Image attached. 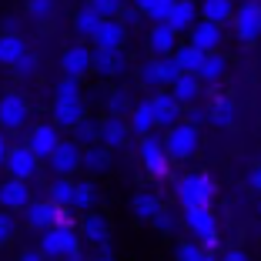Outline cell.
Segmentation results:
<instances>
[{
    "instance_id": "9a60e30c",
    "label": "cell",
    "mask_w": 261,
    "mask_h": 261,
    "mask_svg": "<svg viewBox=\"0 0 261 261\" xmlns=\"http://www.w3.org/2000/svg\"><path fill=\"white\" fill-rule=\"evenodd\" d=\"M31 201V188L23 177H7V181H0V207H7V211H23Z\"/></svg>"
},
{
    "instance_id": "681fc988",
    "label": "cell",
    "mask_w": 261,
    "mask_h": 261,
    "mask_svg": "<svg viewBox=\"0 0 261 261\" xmlns=\"http://www.w3.org/2000/svg\"><path fill=\"white\" fill-rule=\"evenodd\" d=\"M7 151H10V141H7V130H0V168L7 161Z\"/></svg>"
},
{
    "instance_id": "83f0119b",
    "label": "cell",
    "mask_w": 261,
    "mask_h": 261,
    "mask_svg": "<svg viewBox=\"0 0 261 261\" xmlns=\"http://www.w3.org/2000/svg\"><path fill=\"white\" fill-rule=\"evenodd\" d=\"M130 211H134L138 221H154V215L161 211V201H158L154 191H138L130 198Z\"/></svg>"
},
{
    "instance_id": "ee69618b",
    "label": "cell",
    "mask_w": 261,
    "mask_h": 261,
    "mask_svg": "<svg viewBox=\"0 0 261 261\" xmlns=\"http://www.w3.org/2000/svg\"><path fill=\"white\" fill-rule=\"evenodd\" d=\"M154 224H158V231H161V234H174V228H177V218L171 215V211H158V215H154Z\"/></svg>"
},
{
    "instance_id": "3957f363",
    "label": "cell",
    "mask_w": 261,
    "mask_h": 261,
    "mask_svg": "<svg viewBox=\"0 0 261 261\" xmlns=\"http://www.w3.org/2000/svg\"><path fill=\"white\" fill-rule=\"evenodd\" d=\"M185 224L201 248H207V251L218 248V218L211 211V204H188L185 207Z\"/></svg>"
},
{
    "instance_id": "ab89813d",
    "label": "cell",
    "mask_w": 261,
    "mask_h": 261,
    "mask_svg": "<svg viewBox=\"0 0 261 261\" xmlns=\"http://www.w3.org/2000/svg\"><path fill=\"white\" fill-rule=\"evenodd\" d=\"M54 0H27V14L34 20H47V17H54Z\"/></svg>"
},
{
    "instance_id": "b9f144b4",
    "label": "cell",
    "mask_w": 261,
    "mask_h": 261,
    "mask_svg": "<svg viewBox=\"0 0 261 261\" xmlns=\"http://www.w3.org/2000/svg\"><path fill=\"white\" fill-rule=\"evenodd\" d=\"M87 4H91L100 17H117L124 10V0H87Z\"/></svg>"
},
{
    "instance_id": "d590c367",
    "label": "cell",
    "mask_w": 261,
    "mask_h": 261,
    "mask_svg": "<svg viewBox=\"0 0 261 261\" xmlns=\"http://www.w3.org/2000/svg\"><path fill=\"white\" fill-rule=\"evenodd\" d=\"M211 121H215L218 127H231V124H234V104H231L228 97H218L215 104H211Z\"/></svg>"
},
{
    "instance_id": "7402d4cb",
    "label": "cell",
    "mask_w": 261,
    "mask_h": 261,
    "mask_svg": "<svg viewBox=\"0 0 261 261\" xmlns=\"http://www.w3.org/2000/svg\"><path fill=\"white\" fill-rule=\"evenodd\" d=\"M81 234H84L91 245H108V238H111V224H108V218L97 215V211H84Z\"/></svg>"
},
{
    "instance_id": "ba28073f",
    "label": "cell",
    "mask_w": 261,
    "mask_h": 261,
    "mask_svg": "<svg viewBox=\"0 0 261 261\" xmlns=\"http://www.w3.org/2000/svg\"><path fill=\"white\" fill-rule=\"evenodd\" d=\"M31 117V104L23 100V94L7 91L0 97V130H20Z\"/></svg>"
},
{
    "instance_id": "e575fe53",
    "label": "cell",
    "mask_w": 261,
    "mask_h": 261,
    "mask_svg": "<svg viewBox=\"0 0 261 261\" xmlns=\"http://www.w3.org/2000/svg\"><path fill=\"white\" fill-rule=\"evenodd\" d=\"M177 261H218V258H215V251L201 248L198 241H181L177 245Z\"/></svg>"
},
{
    "instance_id": "603a6c76",
    "label": "cell",
    "mask_w": 261,
    "mask_h": 261,
    "mask_svg": "<svg viewBox=\"0 0 261 261\" xmlns=\"http://www.w3.org/2000/svg\"><path fill=\"white\" fill-rule=\"evenodd\" d=\"M23 54H27V44H23L20 34H14V31L0 34V64H4V67H14Z\"/></svg>"
},
{
    "instance_id": "4dcf8cb0",
    "label": "cell",
    "mask_w": 261,
    "mask_h": 261,
    "mask_svg": "<svg viewBox=\"0 0 261 261\" xmlns=\"http://www.w3.org/2000/svg\"><path fill=\"white\" fill-rule=\"evenodd\" d=\"M100 20H104V17H100L91 4L77 7V14H74V31H77V37H94V31L100 27Z\"/></svg>"
},
{
    "instance_id": "c3c4849f",
    "label": "cell",
    "mask_w": 261,
    "mask_h": 261,
    "mask_svg": "<svg viewBox=\"0 0 261 261\" xmlns=\"http://www.w3.org/2000/svg\"><path fill=\"white\" fill-rule=\"evenodd\" d=\"M17 261H47V254L40 251V248H31V251H23Z\"/></svg>"
},
{
    "instance_id": "4fadbf2b",
    "label": "cell",
    "mask_w": 261,
    "mask_h": 261,
    "mask_svg": "<svg viewBox=\"0 0 261 261\" xmlns=\"http://www.w3.org/2000/svg\"><path fill=\"white\" fill-rule=\"evenodd\" d=\"M23 218H27V224L37 231H47L50 224H57V218H61V204L50 198H40V201H27V207H23Z\"/></svg>"
},
{
    "instance_id": "db71d44e",
    "label": "cell",
    "mask_w": 261,
    "mask_h": 261,
    "mask_svg": "<svg viewBox=\"0 0 261 261\" xmlns=\"http://www.w3.org/2000/svg\"><path fill=\"white\" fill-rule=\"evenodd\" d=\"M94 261H114V258H111V254H100V258H94Z\"/></svg>"
},
{
    "instance_id": "cb8c5ba5",
    "label": "cell",
    "mask_w": 261,
    "mask_h": 261,
    "mask_svg": "<svg viewBox=\"0 0 261 261\" xmlns=\"http://www.w3.org/2000/svg\"><path fill=\"white\" fill-rule=\"evenodd\" d=\"M201 87H204V84H201V77H198V74H181L174 84H171V94H174V97L188 108V104H198Z\"/></svg>"
},
{
    "instance_id": "8d00e7d4",
    "label": "cell",
    "mask_w": 261,
    "mask_h": 261,
    "mask_svg": "<svg viewBox=\"0 0 261 261\" xmlns=\"http://www.w3.org/2000/svg\"><path fill=\"white\" fill-rule=\"evenodd\" d=\"M97 138H100V124L87 121V117H84V121H81V124L74 127V141H77L81 147H87V144H97Z\"/></svg>"
},
{
    "instance_id": "52a82bcc",
    "label": "cell",
    "mask_w": 261,
    "mask_h": 261,
    "mask_svg": "<svg viewBox=\"0 0 261 261\" xmlns=\"http://www.w3.org/2000/svg\"><path fill=\"white\" fill-rule=\"evenodd\" d=\"M234 34H238L241 44H254L261 37V0H248L234 10Z\"/></svg>"
},
{
    "instance_id": "9c48e42d",
    "label": "cell",
    "mask_w": 261,
    "mask_h": 261,
    "mask_svg": "<svg viewBox=\"0 0 261 261\" xmlns=\"http://www.w3.org/2000/svg\"><path fill=\"white\" fill-rule=\"evenodd\" d=\"M147 104H151V111H154V124H158V127H171V124L181 121V108H185V104L171 91H164V87H158V91L147 97Z\"/></svg>"
},
{
    "instance_id": "f1b7e54d",
    "label": "cell",
    "mask_w": 261,
    "mask_h": 261,
    "mask_svg": "<svg viewBox=\"0 0 261 261\" xmlns=\"http://www.w3.org/2000/svg\"><path fill=\"white\" fill-rule=\"evenodd\" d=\"M111 147H104L97 141V144H87L84 147V154H81V168H87L91 174H100V171H108V164H111Z\"/></svg>"
},
{
    "instance_id": "bcb514c9",
    "label": "cell",
    "mask_w": 261,
    "mask_h": 261,
    "mask_svg": "<svg viewBox=\"0 0 261 261\" xmlns=\"http://www.w3.org/2000/svg\"><path fill=\"white\" fill-rule=\"evenodd\" d=\"M248 188L261 194V164H254V168H251V174H248Z\"/></svg>"
},
{
    "instance_id": "4316f807",
    "label": "cell",
    "mask_w": 261,
    "mask_h": 261,
    "mask_svg": "<svg viewBox=\"0 0 261 261\" xmlns=\"http://www.w3.org/2000/svg\"><path fill=\"white\" fill-rule=\"evenodd\" d=\"M201 20H211V23H228L234 17V4L231 0H201L198 7Z\"/></svg>"
},
{
    "instance_id": "44dd1931",
    "label": "cell",
    "mask_w": 261,
    "mask_h": 261,
    "mask_svg": "<svg viewBox=\"0 0 261 261\" xmlns=\"http://www.w3.org/2000/svg\"><path fill=\"white\" fill-rule=\"evenodd\" d=\"M177 37H181V34H174L168 23L161 20V23H154L151 34H147V47H151V54H154V57H168V54H174Z\"/></svg>"
},
{
    "instance_id": "f546056e",
    "label": "cell",
    "mask_w": 261,
    "mask_h": 261,
    "mask_svg": "<svg viewBox=\"0 0 261 261\" xmlns=\"http://www.w3.org/2000/svg\"><path fill=\"white\" fill-rule=\"evenodd\" d=\"M177 61V67L185 70V74H198V67H201V61H204V50H198V47L188 40V44H177L174 47V54H171Z\"/></svg>"
},
{
    "instance_id": "836d02e7",
    "label": "cell",
    "mask_w": 261,
    "mask_h": 261,
    "mask_svg": "<svg viewBox=\"0 0 261 261\" xmlns=\"http://www.w3.org/2000/svg\"><path fill=\"white\" fill-rule=\"evenodd\" d=\"M94 204H97V188H94V181H77L74 207L77 211H94Z\"/></svg>"
},
{
    "instance_id": "f5cc1de1",
    "label": "cell",
    "mask_w": 261,
    "mask_h": 261,
    "mask_svg": "<svg viewBox=\"0 0 261 261\" xmlns=\"http://www.w3.org/2000/svg\"><path fill=\"white\" fill-rule=\"evenodd\" d=\"M147 4H151V0H134V7H141V10H144Z\"/></svg>"
},
{
    "instance_id": "ffe728a7",
    "label": "cell",
    "mask_w": 261,
    "mask_h": 261,
    "mask_svg": "<svg viewBox=\"0 0 261 261\" xmlns=\"http://www.w3.org/2000/svg\"><path fill=\"white\" fill-rule=\"evenodd\" d=\"M127 61H124V50H100L94 47V61H91V70H97L100 77H121Z\"/></svg>"
},
{
    "instance_id": "e0dca14e",
    "label": "cell",
    "mask_w": 261,
    "mask_h": 261,
    "mask_svg": "<svg viewBox=\"0 0 261 261\" xmlns=\"http://www.w3.org/2000/svg\"><path fill=\"white\" fill-rule=\"evenodd\" d=\"M198 20H201V14H198V4H194V0H174L164 23H168L174 34H188Z\"/></svg>"
},
{
    "instance_id": "2e32d148",
    "label": "cell",
    "mask_w": 261,
    "mask_h": 261,
    "mask_svg": "<svg viewBox=\"0 0 261 261\" xmlns=\"http://www.w3.org/2000/svg\"><path fill=\"white\" fill-rule=\"evenodd\" d=\"M27 144L37 151V158H47V154L54 151L57 144H61V127H57L54 121H47V124H34L31 134H27Z\"/></svg>"
},
{
    "instance_id": "1f68e13d",
    "label": "cell",
    "mask_w": 261,
    "mask_h": 261,
    "mask_svg": "<svg viewBox=\"0 0 261 261\" xmlns=\"http://www.w3.org/2000/svg\"><path fill=\"white\" fill-rule=\"evenodd\" d=\"M141 84L158 91V87H168V77H164V57H151L147 64H141Z\"/></svg>"
},
{
    "instance_id": "7bdbcfd3",
    "label": "cell",
    "mask_w": 261,
    "mask_h": 261,
    "mask_svg": "<svg viewBox=\"0 0 261 261\" xmlns=\"http://www.w3.org/2000/svg\"><path fill=\"white\" fill-rule=\"evenodd\" d=\"M14 74H17V77H34V74H37V57L27 50V54H23L20 61L14 64Z\"/></svg>"
},
{
    "instance_id": "74e56055",
    "label": "cell",
    "mask_w": 261,
    "mask_h": 261,
    "mask_svg": "<svg viewBox=\"0 0 261 261\" xmlns=\"http://www.w3.org/2000/svg\"><path fill=\"white\" fill-rule=\"evenodd\" d=\"M171 4H174V0H151V4H147V7L141 10V14H144V17H151L154 23H161V20H168Z\"/></svg>"
},
{
    "instance_id": "6da1fadb",
    "label": "cell",
    "mask_w": 261,
    "mask_h": 261,
    "mask_svg": "<svg viewBox=\"0 0 261 261\" xmlns=\"http://www.w3.org/2000/svg\"><path fill=\"white\" fill-rule=\"evenodd\" d=\"M161 141H164V151H168L171 161L185 164L201 147V130H198V124H191V121H177V124L168 127V134H164Z\"/></svg>"
},
{
    "instance_id": "7dc6e473",
    "label": "cell",
    "mask_w": 261,
    "mask_h": 261,
    "mask_svg": "<svg viewBox=\"0 0 261 261\" xmlns=\"http://www.w3.org/2000/svg\"><path fill=\"white\" fill-rule=\"evenodd\" d=\"M218 261H251V258H248V251H241V248H231V251H224Z\"/></svg>"
},
{
    "instance_id": "5b68a950",
    "label": "cell",
    "mask_w": 261,
    "mask_h": 261,
    "mask_svg": "<svg viewBox=\"0 0 261 261\" xmlns=\"http://www.w3.org/2000/svg\"><path fill=\"white\" fill-rule=\"evenodd\" d=\"M4 168H7L10 177L31 181V177H37V171H40V158H37V151H34L31 144H10Z\"/></svg>"
},
{
    "instance_id": "816d5d0a",
    "label": "cell",
    "mask_w": 261,
    "mask_h": 261,
    "mask_svg": "<svg viewBox=\"0 0 261 261\" xmlns=\"http://www.w3.org/2000/svg\"><path fill=\"white\" fill-rule=\"evenodd\" d=\"M67 261H84V251H81V248H74V251L67 254Z\"/></svg>"
},
{
    "instance_id": "d6986e66",
    "label": "cell",
    "mask_w": 261,
    "mask_h": 261,
    "mask_svg": "<svg viewBox=\"0 0 261 261\" xmlns=\"http://www.w3.org/2000/svg\"><path fill=\"white\" fill-rule=\"evenodd\" d=\"M130 138V127L127 121H124L121 114H108L104 121H100V144L104 147H124V141Z\"/></svg>"
},
{
    "instance_id": "7c38bea8",
    "label": "cell",
    "mask_w": 261,
    "mask_h": 261,
    "mask_svg": "<svg viewBox=\"0 0 261 261\" xmlns=\"http://www.w3.org/2000/svg\"><path fill=\"white\" fill-rule=\"evenodd\" d=\"M50 117H54V124L57 127H64V130H74L77 124L87 117V111H84V100L81 97H54V108H50Z\"/></svg>"
},
{
    "instance_id": "8fae6325",
    "label": "cell",
    "mask_w": 261,
    "mask_h": 261,
    "mask_svg": "<svg viewBox=\"0 0 261 261\" xmlns=\"http://www.w3.org/2000/svg\"><path fill=\"white\" fill-rule=\"evenodd\" d=\"M91 40L100 50H124V44H127V23L117 20V17H104Z\"/></svg>"
},
{
    "instance_id": "f907efd6",
    "label": "cell",
    "mask_w": 261,
    "mask_h": 261,
    "mask_svg": "<svg viewBox=\"0 0 261 261\" xmlns=\"http://www.w3.org/2000/svg\"><path fill=\"white\" fill-rule=\"evenodd\" d=\"M138 17H141V7H134V10H121V20H124V23H130V27L138 23Z\"/></svg>"
},
{
    "instance_id": "60d3db41",
    "label": "cell",
    "mask_w": 261,
    "mask_h": 261,
    "mask_svg": "<svg viewBox=\"0 0 261 261\" xmlns=\"http://www.w3.org/2000/svg\"><path fill=\"white\" fill-rule=\"evenodd\" d=\"M54 97H81V81L64 74L61 81H57V87H54Z\"/></svg>"
},
{
    "instance_id": "30bf717a",
    "label": "cell",
    "mask_w": 261,
    "mask_h": 261,
    "mask_svg": "<svg viewBox=\"0 0 261 261\" xmlns=\"http://www.w3.org/2000/svg\"><path fill=\"white\" fill-rule=\"evenodd\" d=\"M81 154H84V147L77 144V141H64L54 147V151L47 154V161H50V171L54 174H77V168H81Z\"/></svg>"
},
{
    "instance_id": "8992f818",
    "label": "cell",
    "mask_w": 261,
    "mask_h": 261,
    "mask_svg": "<svg viewBox=\"0 0 261 261\" xmlns=\"http://www.w3.org/2000/svg\"><path fill=\"white\" fill-rule=\"evenodd\" d=\"M74 248H77V231L67 228V224H50L40 234V251L47 258H67Z\"/></svg>"
},
{
    "instance_id": "f35d334b",
    "label": "cell",
    "mask_w": 261,
    "mask_h": 261,
    "mask_svg": "<svg viewBox=\"0 0 261 261\" xmlns=\"http://www.w3.org/2000/svg\"><path fill=\"white\" fill-rule=\"evenodd\" d=\"M14 234H17V218H14V211L0 207V245H7Z\"/></svg>"
},
{
    "instance_id": "ac0fdd59",
    "label": "cell",
    "mask_w": 261,
    "mask_h": 261,
    "mask_svg": "<svg viewBox=\"0 0 261 261\" xmlns=\"http://www.w3.org/2000/svg\"><path fill=\"white\" fill-rule=\"evenodd\" d=\"M188 40H191L198 50H204V54H211V50H218L221 47V23H211V20H198L188 31Z\"/></svg>"
},
{
    "instance_id": "d4e9b609",
    "label": "cell",
    "mask_w": 261,
    "mask_h": 261,
    "mask_svg": "<svg viewBox=\"0 0 261 261\" xmlns=\"http://www.w3.org/2000/svg\"><path fill=\"white\" fill-rule=\"evenodd\" d=\"M127 127L138 134V138H144V134H151L158 124H154V111H151V104H134L130 108V114H127Z\"/></svg>"
},
{
    "instance_id": "d6a6232c",
    "label": "cell",
    "mask_w": 261,
    "mask_h": 261,
    "mask_svg": "<svg viewBox=\"0 0 261 261\" xmlns=\"http://www.w3.org/2000/svg\"><path fill=\"white\" fill-rule=\"evenodd\" d=\"M74 191H77V181H70L67 174H57V181L47 188V198L57 201L61 207H74Z\"/></svg>"
},
{
    "instance_id": "7a4b0ae2",
    "label": "cell",
    "mask_w": 261,
    "mask_h": 261,
    "mask_svg": "<svg viewBox=\"0 0 261 261\" xmlns=\"http://www.w3.org/2000/svg\"><path fill=\"white\" fill-rule=\"evenodd\" d=\"M174 194H177V201H181V207H188V204H211L215 194H218V185H215L211 174L194 171V174H185V177L174 181Z\"/></svg>"
},
{
    "instance_id": "5bb4252c",
    "label": "cell",
    "mask_w": 261,
    "mask_h": 261,
    "mask_svg": "<svg viewBox=\"0 0 261 261\" xmlns=\"http://www.w3.org/2000/svg\"><path fill=\"white\" fill-rule=\"evenodd\" d=\"M91 61H94V50L87 44H70V47H64V54H61V70L67 77H81L91 70Z\"/></svg>"
},
{
    "instance_id": "277c9868",
    "label": "cell",
    "mask_w": 261,
    "mask_h": 261,
    "mask_svg": "<svg viewBox=\"0 0 261 261\" xmlns=\"http://www.w3.org/2000/svg\"><path fill=\"white\" fill-rule=\"evenodd\" d=\"M138 154H141V161H144V168H147V174H151V177L161 181V177L171 174V158H168V151H164V141L158 138L154 130L141 138Z\"/></svg>"
},
{
    "instance_id": "11a10c76",
    "label": "cell",
    "mask_w": 261,
    "mask_h": 261,
    "mask_svg": "<svg viewBox=\"0 0 261 261\" xmlns=\"http://www.w3.org/2000/svg\"><path fill=\"white\" fill-rule=\"evenodd\" d=\"M258 215H261V201H258Z\"/></svg>"
},
{
    "instance_id": "484cf974",
    "label": "cell",
    "mask_w": 261,
    "mask_h": 261,
    "mask_svg": "<svg viewBox=\"0 0 261 261\" xmlns=\"http://www.w3.org/2000/svg\"><path fill=\"white\" fill-rule=\"evenodd\" d=\"M224 70H228V61H224V54L211 50V54H204V61H201L198 77H201V84H218V81L224 77Z\"/></svg>"
},
{
    "instance_id": "f6af8a7d",
    "label": "cell",
    "mask_w": 261,
    "mask_h": 261,
    "mask_svg": "<svg viewBox=\"0 0 261 261\" xmlns=\"http://www.w3.org/2000/svg\"><path fill=\"white\" fill-rule=\"evenodd\" d=\"M111 114H130V100H127V91H114L111 94Z\"/></svg>"
}]
</instances>
